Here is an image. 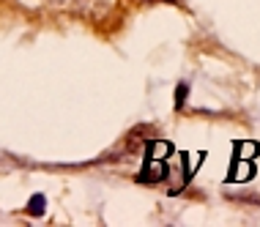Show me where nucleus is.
<instances>
[{"label": "nucleus", "instance_id": "nucleus-1", "mask_svg": "<svg viewBox=\"0 0 260 227\" xmlns=\"http://www.w3.org/2000/svg\"><path fill=\"white\" fill-rule=\"evenodd\" d=\"M58 9L74 11V14H90L93 6H99V0H52Z\"/></svg>", "mask_w": 260, "mask_h": 227}]
</instances>
